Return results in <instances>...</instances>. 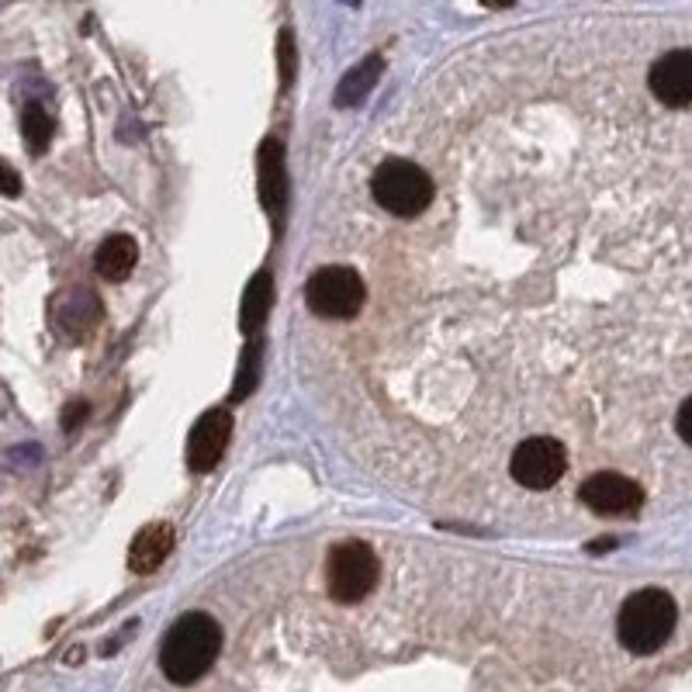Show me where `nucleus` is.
Listing matches in <instances>:
<instances>
[{
	"label": "nucleus",
	"instance_id": "obj_2",
	"mask_svg": "<svg viewBox=\"0 0 692 692\" xmlns=\"http://www.w3.org/2000/svg\"><path fill=\"white\" fill-rule=\"evenodd\" d=\"M679 606L665 589H641L620 606L617 637L631 655H655L676 634Z\"/></svg>",
	"mask_w": 692,
	"mask_h": 692
},
{
	"label": "nucleus",
	"instance_id": "obj_15",
	"mask_svg": "<svg viewBox=\"0 0 692 692\" xmlns=\"http://www.w3.org/2000/svg\"><path fill=\"white\" fill-rule=\"evenodd\" d=\"M377 77H382V56H367L361 67H353L343 80H340V87H337V104L340 108H353V104H361L371 87L377 83Z\"/></svg>",
	"mask_w": 692,
	"mask_h": 692
},
{
	"label": "nucleus",
	"instance_id": "obj_10",
	"mask_svg": "<svg viewBox=\"0 0 692 692\" xmlns=\"http://www.w3.org/2000/svg\"><path fill=\"white\" fill-rule=\"evenodd\" d=\"M260 201L267 208L270 219H281L284 215V201H288V171H284V145L281 139H263L260 145Z\"/></svg>",
	"mask_w": 692,
	"mask_h": 692
},
{
	"label": "nucleus",
	"instance_id": "obj_12",
	"mask_svg": "<svg viewBox=\"0 0 692 692\" xmlns=\"http://www.w3.org/2000/svg\"><path fill=\"white\" fill-rule=\"evenodd\" d=\"M136 263H139V243L125 233L108 236L94 254V270L104 281H115V284L129 278L136 270Z\"/></svg>",
	"mask_w": 692,
	"mask_h": 692
},
{
	"label": "nucleus",
	"instance_id": "obj_3",
	"mask_svg": "<svg viewBox=\"0 0 692 692\" xmlns=\"http://www.w3.org/2000/svg\"><path fill=\"white\" fill-rule=\"evenodd\" d=\"M371 195L385 212L398 219H415L426 212L436 191L423 166L409 160H385L371 177Z\"/></svg>",
	"mask_w": 692,
	"mask_h": 692
},
{
	"label": "nucleus",
	"instance_id": "obj_18",
	"mask_svg": "<svg viewBox=\"0 0 692 692\" xmlns=\"http://www.w3.org/2000/svg\"><path fill=\"white\" fill-rule=\"evenodd\" d=\"M278 62H281V83H284V91H291V83H295V70H298V59H295V35H291V28L281 32V42H278Z\"/></svg>",
	"mask_w": 692,
	"mask_h": 692
},
{
	"label": "nucleus",
	"instance_id": "obj_13",
	"mask_svg": "<svg viewBox=\"0 0 692 692\" xmlns=\"http://www.w3.org/2000/svg\"><path fill=\"white\" fill-rule=\"evenodd\" d=\"M270 305H274V278H270V270L263 267L257 278H249L246 284V295H243V316L239 326L249 337V332H260V326L270 316Z\"/></svg>",
	"mask_w": 692,
	"mask_h": 692
},
{
	"label": "nucleus",
	"instance_id": "obj_8",
	"mask_svg": "<svg viewBox=\"0 0 692 692\" xmlns=\"http://www.w3.org/2000/svg\"><path fill=\"white\" fill-rule=\"evenodd\" d=\"M228 436H233V415L225 409H208L195 423L191 439H187V468L198 474L212 471L228 447Z\"/></svg>",
	"mask_w": 692,
	"mask_h": 692
},
{
	"label": "nucleus",
	"instance_id": "obj_7",
	"mask_svg": "<svg viewBox=\"0 0 692 692\" xmlns=\"http://www.w3.org/2000/svg\"><path fill=\"white\" fill-rule=\"evenodd\" d=\"M578 499L599 516H631L641 509L644 492L634 478L617 474V471H599L582 481Z\"/></svg>",
	"mask_w": 692,
	"mask_h": 692
},
{
	"label": "nucleus",
	"instance_id": "obj_19",
	"mask_svg": "<svg viewBox=\"0 0 692 692\" xmlns=\"http://www.w3.org/2000/svg\"><path fill=\"white\" fill-rule=\"evenodd\" d=\"M0 195L4 198H17L21 195V174L8 160H0Z\"/></svg>",
	"mask_w": 692,
	"mask_h": 692
},
{
	"label": "nucleus",
	"instance_id": "obj_6",
	"mask_svg": "<svg viewBox=\"0 0 692 692\" xmlns=\"http://www.w3.org/2000/svg\"><path fill=\"white\" fill-rule=\"evenodd\" d=\"M509 471L516 478V485L530 492H548L568 471V450H564L561 439L554 436H530L513 450Z\"/></svg>",
	"mask_w": 692,
	"mask_h": 692
},
{
	"label": "nucleus",
	"instance_id": "obj_4",
	"mask_svg": "<svg viewBox=\"0 0 692 692\" xmlns=\"http://www.w3.org/2000/svg\"><path fill=\"white\" fill-rule=\"evenodd\" d=\"M377 578H382V561H377L371 543L343 540L329 551L326 589L337 602H343V606L364 602L377 589Z\"/></svg>",
	"mask_w": 692,
	"mask_h": 692
},
{
	"label": "nucleus",
	"instance_id": "obj_5",
	"mask_svg": "<svg viewBox=\"0 0 692 692\" xmlns=\"http://www.w3.org/2000/svg\"><path fill=\"white\" fill-rule=\"evenodd\" d=\"M364 281L353 267H319L305 284V305L319 319H353L364 308Z\"/></svg>",
	"mask_w": 692,
	"mask_h": 692
},
{
	"label": "nucleus",
	"instance_id": "obj_16",
	"mask_svg": "<svg viewBox=\"0 0 692 692\" xmlns=\"http://www.w3.org/2000/svg\"><path fill=\"white\" fill-rule=\"evenodd\" d=\"M52 115L42 108V104H28L25 108V118H21V132H25V145H28V153L42 156L49 150V142H52Z\"/></svg>",
	"mask_w": 692,
	"mask_h": 692
},
{
	"label": "nucleus",
	"instance_id": "obj_21",
	"mask_svg": "<svg viewBox=\"0 0 692 692\" xmlns=\"http://www.w3.org/2000/svg\"><path fill=\"white\" fill-rule=\"evenodd\" d=\"M689 415H692V398H685V402L679 406V419H676V426H679V439H682V444H689Z\"/></svg>",
	"mask_w": 692,
	"mask_h": 692
},
{
	"label": "nucleus",
	"instance_id": "obj_20",
	"mask_svg": "<svg viewBox=\"0 0 692 692\" xmlns=\"http://www.w3.org/2000/svg\"><path fill=\"white\" fill-rule=\"evenodd\" d=\"M87 415V402H70L67 409H62V430H77L80 426V419Z\"/></svg>",
	"mask_w": 692,
	"mask_h": 692
},
{
	"label": "nucleus",
	"instance_id": "obj_9",
	"mask_svg": "<svg viewBox=\"0 0 692 692\" xmlns=\"http://www.w3.org/2000/svg\"><path fill=\"white\" fill-rule=\"evenodd\" d=\"M647 83H652V94L668 104V108H689L692 101V52L689 49H672L655 59L652 73H647Z\"/></svg>",
	"mask_w": 692,
	"mask_h": 692
},
{
	"label": "nucleus",
	"instance_id": "obj_1",
	"mask_svg": "<svg viewBox=\"0 0 692 692\" xmlns=\"http://www.w3.org/2000/svg\"><path fill=\"white\" fill-rule=\"evenodd\" d=\"M222 655V626L208 613H184L160 644V668L174 685H195Z\"/></svg>",
	"mask_w": 692,
	"mask_h": 692
},
{
	"label": "nucleus",
	"instance_id": "obj_11",
	"mask_svg": "<svg viewBox=\"0 0 692 692\" xmlns=\"http://www.w3.org/2000/svg\"><path fill=\"white\" fill-rule=\"evenodd\" d=\"M174 551V527L171 523H150L132 537L129 548V572L136 575H153L166 554Z\"/></svg>",
	"mask_w": 692,
	"mask_h": 692
},
{
	"label": "nucleus",
	"instance_id": "obj_17",
	"mask_svg": "<svg viewBox=\"0 0 692 692\" xmlns=\"http://www.w3.org/2000/svg\"><path fill=\"white\" fill-rule=\"evenodd\" d=\"M260 353H263V340L254 337L243 350V364H239V377H236V391H233V402H243V398L257 388V377H260Z\"/></svg>",
	"mask_w": 692,
	"mask_h": 692
},
{
	"label": "nucleus",
	"instance_id": "obj_14",
	"mask_svg": "<svg viewBox=\"0 0 692 692\" xmlns=\"http://www.w3.org/2000/svg\"><path fill=\"white\" fill-rule=\"evenodd\" d=\"M97 319H101V298L94 291H70V295L59 298V322L73 337H87Z\"/></svg>",
	"mask_w": 692,
	"mask_h": 692
}]
</instances>
